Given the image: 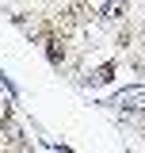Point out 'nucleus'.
<instances>
[{"mask_svg":"<svg viewBox=\"0 0 145 153\" xmlns=\"http://www.w3.org/2000/svg\"><path fill=\"white\" fill-rule=\"evenodd\" d=\"M107 107H115V111H145V84H126V88H118V92L111 96Z\"/></svg>","mask_w":145,"mask_h":153,"instance_id":"f257e3e1","label":"nucleus"},{"mask_svg":"<svg viewBox=\"0 0 145 153\" xmlns=\"http://www.w3.org/2000/svg\"><path fill=\"white\" fill-rule=\"evenodd\" d=\"M122 12H126V0H107V12H103V16H122Z\"/></svg>","mask_w":145,"mask_h":153,"instance_id":"f03ea898","label":"nucleus"},{"mask_svg":"<svg viewBox=\"0 0 145 153\" xmlns=\"http://www.w3.org/2000/svg\"><path fill=\"white\" fill-rule=\"evenodd\" d=\"M92 80H95V84H103V80H111V65H103V69H95V73H92Z\"/></svg>","mask_w":145,"mask_h":153,"instance_id":"7ed1b4c3","label":"nucleus"},{"mask_svg":"<svg viewBox=\"0 0 145 153\" xmlns=\"http://www.w3.org/2000/svg\"><path fill=\"white\" fill-rule=\"evenodd\" d=\"M84 4H88L92 12H99V16H103V12H107V0H84Z\"/></svg>","mask_w":145,"mask_h":153,"instance_id":"20e7f679","label":"nucleus"}]
</instances>
